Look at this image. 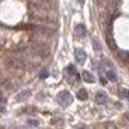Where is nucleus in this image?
I'll return each mask as SVG.
<instances>
[{"instance_id":"4","label":"nucleus","mask_w":129,"mask_h":129,"mask_svg":"<svg viewBox=\"0 0 129 129\" xmlns=\"http://www.w3.org/2000/svg\"><path fill=\"white\" fill-rule=\"evenodd\" d=\"M74 58H76V60H77L79 63H84L86 59H87V55H86V52H84L83 49H76V51H74Z\"/></svg>"},{"instance_id":"2","label":"nucleus","mask_w":129,"mask_h":129,"mask_svg":"<svg viewBox=\"0 0 129 129\" xmlns=\"http://www.w3.org/2000/svg\"><path fill=\"white\" fill-rule=\"evenodd\" d=\"M107 44H108L110 49H112V51H116V44H115V39H114L112 34H111V24L108 25V34H107Z\"/></svg>"},{"instance_id":"8","label":"nucleus","mask_w":129,"mask_h":129,"mask_svg":"<svg viewBox=\"0 0 129 129\" xmlns=\"http://www.w3.org/2000/svg\"><path fill=\"white\" fill-rule=\"evenodd\" d=\"M66 73H68L69 77H73V79H77V72H76V68L74 66H68L66 68Z\"/></svg>"},{"instance_id":"18","label":"nucleus","mask_w":129,"mask_h":129,"mask_svg":"<svg viewBox=\"0 0 129 129\" xmlns=\"http://www.w3.org/2000/svg\"><path fill=\"white\" fill-rule=\"evenodd\" d=\"M0 129H6V128H4V126H2V128H0Z\"/></svg>"},{"instance_id":"15","label":"nucleus","mask_w":129,"mask_h":129,"mask_svg":"<svg viewBox=\"0 0 129 129\" xmlns=\"http://www.w3.org/2000/svg\"><path fill=\"white\" fill-rule=\"evenodd\" d=\"M39 77H41V79L48 77V72H46V70H41V73H39Z\"/></svg>"},{"instance_id":"6","label":"nucleus","mask_w":129,"mask_h":129,"mask_svg":"<svg viewBox=\"0 0 129 129\" xmlns=\"http://www.w3.org/2000/svg\"><path fill=\"white\" fill-rule=\"evenodd\" d=\"M94 101H95V104H98V105H101V104H105V101H107V94L104 93V91H98V93L95 94V97H94Z\"/></svg>"},{"instance_id":"7","label":"nucleus","mask_w":129,"mask_h":129,"mask_svg":"<svg viewBox=\"0 0 129 129\" xmlns=\"http://www.w3.org/2000/svg\"><path fill=\"white\" fill-rule=\"evenodd\" d=\"M81 77H83V80H84V81H87V83H94V81H95V77H94V74H91L90 72H87V70H84V72H83Z\"/></svg>"},{"instance_id":"17","label":"nucleus","mask_w":129,"mask_h":129,"mask_svg":"<svg viewBox=\"0 0 129 129\" xmlns=\"http://www.w3.org/2000/svg\"><path fill=\"white\" fill-rule=\"evenodd\" d=\"M125 118H126V121H128V122H129V112H128V114H126V115H125Z\"/></svg>"},{"instance_id":"3","label":"nucleus","mask_w":129,"mask_h":129,"mask_svg":"<svg viewBox=\"0 0 129 129\" xmlns=\"http://www.w3.org/2000/svg\"><path fill=\"white\" fill-rule=\"evenodd\" d=\"M118 6H119V0H110L108 4H107V11L105 13L110 16L111 13H114V11L118 9Z\"/></svg>"},{"instance_id":"10","label":"nucleus","mask_w":129,"mask_h":129,"mask_svg":"<svg viewBox=\"0 0 129 129\" xmlns=\"http://www.w3.org/2000/svg\"><path fill=\"white\" fill-rule=\"evenodd\" d=\"M77 98L81 101H86L88 98V94H87V90H84V88H80L77 91Z\"/></svg>"},{"instance_id":"11","label":"nucleus","mask_w":129,"mask_h":129,"mask_svg":"<svg viewBox=\"0 0 129 129\" xmlns=\"http://www.w3.org/2000/svg\"><path fill=\"white\" fill-rule=\"evenodd\" d=\"M101 128L103 129H118V126L114 122H110V121H108V122H104L103 125H101Z\"/></svg>"},{"instance_id":"5","label":"nucleus","mask_w":129,"mask_h":129,"mask_svg":"<svg viewBox=\"0 0 129 129\" xmlns=\"http://www.w3.org/2000/svg\"><path fill=\"white\" fill-rule=\"evenodd\" d=\"M74 34H76V37H77V38H84V37L87 35L86 27H84L83 24H79V25H76V29H74Z\"/></svg>"},{"instance_id":"14","label":"nucleus","mask_w":129,"mask_h":129,"mask_svg":"<svg viewBox=\"0 0 129 129\" xmlns=\"http://www.w3.org/2000/svg\"><path fill=\"white\" fill-rule=\"evenodd\" d=\"M28 125H31V126H38L39 122H38V121H35V119H29V121H28Z\"/></svg>"},{"instance_id":"16","label":"nucleus","mask_w":129,"mask_h":129,"mask_svg":"<svg viewBox=\"0 0 129 129\" xmlns=\"http://www.w3.org/2000/svg\"><path fill=\"white\" fill-rule=\"evenodd\" d=\"M93 46L97 49V51H98V49L101 48V46H100V44H98V41H97V39H94V41H93Z\"/></svg>"},{"instance_id":"12","label":"nucleus","mask_w":129,"mask_h":129,"mask_svg":"<svg viewBox=\"0 0 129 129\" xmlns=\"http://www.w3.org/2000/svg\"><path fill=\"white\" fill-rule=\"evenodd\" d=\"M105 76H107V79H108V80L116 81V74H115V72H114V70H108L105 73Z\"/></svg>"},{"instance_id":"13","label":"nucleus","mask_w":129,"mask_h":129,"mask_svg":"<svg viewBox=\"0 0 129 129\" xmlns=\"http://www.w3.org/2000/svg\"><path fill=\"white\" fill-rule=\"evenodd\" d=\"M119 95L122 97V98L129 100V90H126V88H121V90H119Z\"/></svg>"},{"instance_id":"1","label":"nucleus","mask_w":129,"mask_h":129,"mask_svg":"<svg viewBox=\"0 0 129 129\" xmlns=\"http://www.w3.org/2000/svg\"><path fill=\"white\" fill-rule=\"evenodd\" d=\"M58 101L60 103V105L68 107V105H70V104H72L73 98H72V94L69 93V91L63 90V91H60V93L58 94Z\"/></svg>"},{"instance_id":"9","label":"nucleus","mask_w":129,"mask_h":129,"mask_svg":"<svg viewBox=\"0 0 129 129\" xmlns=\"http://www.w3.org/2000/svg\"><path fill=\"white\" fill-rule=\"evenodd\" d=\"M29 94H31V91H29V90H23L21 93L17 94L16 100H17V101H23V100H25L27 97H29Z\"/></svg>"}]
</instances>
